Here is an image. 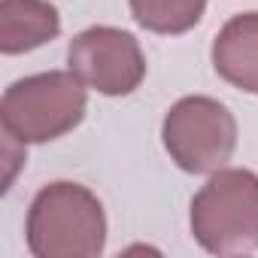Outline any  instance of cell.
Returning <instances> with one entry per match:
<instances>
[{
  "instance_id": "obj_1",
  "label": "cell",
  "mask_w": 258,
  "mask_h": 258,
  "mask_svg": "<svg viewBox=\"0 0 258 258\" xmlns=\"http://www.w3.org/2000/svg\"><path fill=\"white\" fill-rule=\"evenodd\" d=\"M25 234L37 258H97L106 243V216L94 191L61 179L37 191Z\"/></svg>"
},
{
  "instance_id": "obj_2",
  "label": "cell",
  "mask_w": 258,
  "mask_h": 258,
  "mask_svg": "<svg viewBox=\"0 0 258 258\" xmlns=\"http://www.w3.org/2000/svg\"><path fill=\"white\" fill-rule=\"evenodd\" d=\"M85 82L73 70H49L13 82L0 100L4 134L22 146L64 137L85 115Z\"/></svg>"
},
{
  "instance_id": "obj_3",
  "label": "cell",
  "mask_w": 258,
  "mask_h": 258,
  "mask_svg": "<svg viewBox=\"0 0 258 258\" xmlns=\"http://www.w3.org/2000/svg\"><path fill=\"white\" fill-rule=\"evenodd\" d=\"M191 234L210 255L258 249V176L222 167L191 201Z\"/></svg>"
},
{
  "instance_id": "obj_4",
  "label": "cell",
  "mask_w": 258,
  "mask_h": 258,
  "mask_svg": "<svg viewBox=\"0 0 258 258\" xmlns=\"http://www.w3.org/2000/svg\"><path fill=\"white\" fill-rule=\"evenodd\" d=\"M167 155L185 173H216L237 149V121L213 97L191 94L170 106L161 124Z\"/></svg>"
},
{
  "instance_id": "obj_5",
  "label": "cell",
  "mask_w": 258,
  "mask_h": 258,
  "mask_svg": "<svg viewBox=\"0 0 258 258\" xmlns=\"http://www.w3.org/2000/svg\"><path fill=\"white\" fill-rule=\"evenodd\" d=\"M70 70L106 97L131 94L146 76V58L134 34L109 25H94L70 40Z\"/></svg>"
},
{
  "instance_id": "obj_6",
  "label": "cell",
  "mask_w": 258,
  "mask_h": 258,
  "mask_svg": "<svg viewBox=\"0 0 258 258\" xmlns=\"http://www.w3.org/2000/svg\"><path fill=\"white\" fill-rule=\"evenodd\" d=\"M213 70L234 88L258 94V13H240L213 40Z\"/></svg>"
},
{
  "instance_id": "obj_7",
  "label": "cell",
  "mask_w": 258,
  "mask_h": 258,
  "mask_svg": "<svg viewBox=\"0 0 258 258\" xmlns=\"http://www.w3.org/2000/svg\"><path fill=\"white\" fill-rule=\"evenodd\" d=\"M61 16L49 0H0V52L22 55L52 43Z\"/></svg>"
},
{
  "instance_id": "obj_8",
  "label": "cell",
  "mask_w": 258,
  "mask_h": 258,
  "mask_svg": "<svg viewBox=\"0 0 258 258\" xmlns=\"http://www.w3.org/2000/svg\"><path fill=\"white\" fill-rule=\"evenodd\" d=\"M207 10V0H131V16L152 34H185Z\"/></svg>"
}]
</instances>
